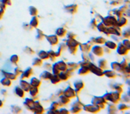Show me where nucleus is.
I'll return each instance as SVG.
<instances>
[{"instance_id":"obj_3","label":"nucleus","mask_w":130,"mask_h":114,"mask_svg":"<svg viewBox=\"0 0 130 114\" xmlns=\"http://www.w3.org/2000/svg\"><path fill=\"white\" fill-rule=\"evenodd\" d=\"M20 85H21V88L22 89L23 91H29V90H30V86L29 83H27L26 81L22 80L21 81V83H20Z\"/></svg>"},{"instance_id":"obj_32","label":"nucleus","mask_w":130,"mask_h":114,"mask_svg":"<svg viewBox=\"0 0 130 114\" xmlns=\"http://www.w3.org/2000/svg\"><path fill=\"white\" fill-rule=\"evenodd\" d=\"M94 41H95L96 43H98V44H103V43L105 42V39H104L103 37H97L96 39H94Z\"/></svg>"},{"instance_id":"obj_40","label":"nucleus","mask_w":130,"mask_h":114,"mask_svg":"<svg viewBox=\"0 0 130 114\" xmlns=\"http://www.w3.org/2000/svg\"><path fill=\"white\" fill-rule=\"evenodd\" d=\"M123 34H124V35H126L125 37H128V36H129V30H126V32H124Z\"/></svg>"},{"instance_id":"obj_18","label":"nucleus","mask_w":130,"mask_h":114,"mask_svg":"<svg viewBox=\"0 0 130 114\" xmlns=\"http://www.w3.org/2000/svg\"><path fill=\"white\" fill-rule=\"evenodd\" d=\"M66 33V30L63 29V28H60L58 30H56V34H57V36H59V37H63L64 35Z\"/></svg>"},{"instance_id":"obj_41","label":"nucleus","mask_w":130,"mask_h":114,"mask_svg":"<svg viewBox=\"0 0 130 114\" xmlns=\"http://www.w3.org/2000/svg\"><path fill=\"white\" fill-rule=\"evenodd\" d=\"M3 14H4V12L1 10V11H0V18H1L2 16H3Z\"/></svg>"},{"instance_id":"obj_31","label":"nucleus","mask_w":130,"mask_h":114,"mask_svg":"<svg viewBox=\"0 0 130 114\" xmlns=\"http://www.w3.org/2000/svg\"><path fill=\"white\" fill-rule=\"evenodd\" d=\"M88 68L87 67H82V69L80 70H79V72L78 73L79 74H85V73H87L88 72Z\"/></svg>"},{"instance_id":"obj_15","label":"nucleus","mask_w":130,"mask_h":114,"mask_svg":"<svg viewBox=\"0 0 130 114\" xmlns=\"http://www.w3.org/2000/svg\"><path fill=\"white\" fill-rule=\"evenodd\" d=\"M34 101H32V100L30 99H26V101H25V105H26L28 108H30V109H31L32 110V108H33L34 106Z\"/></svg>"},{"instance_id":"obj_24","label":"nucleus","mask_w":130,"mask_h":114,"mask_svg":"<svg viewBox=\"0 0 130 114\" xmlns=\"http://www.w3.org/2000/svg\"><path fill=\"white\" fill-rule=\"evenodd\" d=\"M1 83L4 85V86L8 87V86H10V85H11V81H10V79L7 78H4V79H2V80H1Z\"/></svg>"},{"instance_id":"obj_34","label":"nucleus","mask_w":130,"mask_h":114,"mask_svg":"<svg viewBox=\"0 0 130 114\" xmlns=\"http://www.w3.org/2000/svg\"><path fill=\"white\" fill-rule=\"evenodd\" d=\"M106 60H101L100 62H99V66L101 67V68H102V67H103V68H105V67H106Z\"/></svg>"},{"instance_id":"obj_36","label":"nucleus","mask_w":130,"mask_h":114,"mask_svg":"<svg viewBox=\"0 0 130 114\" xmlns=\"http://www.w3.org/2000/svg\"><path fill=\"white\" fill-rule=\"evenodd\" d=\"M30 14L31 15H36L37 14V9L36 8H34V7H30Z\"/></svg>"},{"instance_id":"obj_2","label":"nucleus","mask_w":130,"mask_h":114,"mask_svg":"<svg viewBox=\"0 0 130 114\" xmlns=\"http://www.w3.org/2000/svg\"><path fill=\"white\" fill-rule=\"evenodd\" d=\"M64 96H67L68 98H71V97H74L75 96V91L71 87H68L65 91H64Z\"/></svg>"},{"instance_id":"obj_33","label":"nucleus","mask_w":130,"mask_h":114,"mask_svg":"<svg viewBox=\"0 0 130 114\" xmlns=\"http://www.w3.org/2000/svg\"><path fill=\"white\" fill-rule=\"evenodd\" d=\"M53 71H54V74H58L60 72V70L59 68H58V66H57V64H54V66H53Z\"/></svg>"},{"instance_id":"obj_21","label":"nucleus","mask_w":130,"mask_h":114,"mask_svg":"<svg viewBox=\"0 0 130 114\" xmlns=\"http://www.w3.org/2000/svg\"><path fill=\"white\" fill-rule=\"evenodd\" d=\"M104 73H105V75L109 78H114L116 76L115 72H114L113 70H106Z\"/></svg>"},{"instance_id":"obj_16","label":"nucleus","mask_w":130,"mask_h":114,"mask_svg":"<svg viewBox=\"0 0 130 114\" xmlns=\"http://www.w3.org/2000/svg\"><path fill=\"white\" fill-rule=\"evenodd\" d=\"M56 64H57V66H58L60 70H65L67 69V64H65L63 62H59V63H57Z\"/></svg>"},{"instance_id":"obj_17","label":"nucleus","mask_w":130,"mask_h":114,"mask_svg":"<svg viewBox=\"0 0 130 114\" xmlns=\"http://www.w3.org/2000/svg\"><path fill=\"white\" fill-rule=\"evenodd\" d=\"M50 79H51L53 83H54V84L58 83V82L61 80V78H60V77H59V75H58V74H54V76H52V77H51V78H50Z\"/></svg>"},{"instance_id":"obj_27","label":"nucleus","mask_w":130,"mask_h":114,"mask_svg":"<svg viewBox=\"0 0 130 114\" xmlns=\"http://www.w3.org/2000/svg\"><path fill=\"white\" fill-rule=\"evenodd\" d=\"M80 48H82V51L86 52V51H88V50H89L90 46H89V45L88 44H83V45H80Z\"/></svg>"},{"instance_id":"obj_11","label":"nucleus","mask_w":130,"mask_h":114,"mask_svg":"<svg viewBox=\"0 0 130 114\" xmlns=\"http://www.w3.org/2000/svg\"><path fill=\"white\" fill-rule=\"evenodd\" d=\"M74 86H75L76 90H77V91H79V90L84 87V84H83V82H82L81 80H78V81H76V82H75Z\"/></svg>"},{"instance_id":"obj_23","label":"nucleus","mask_w":130,"mask_h":114,"mask_svg":"<svg viewBox=\"0 0 130 114\" xmlns=\"http://www.w3.org/2000/svg\"><path fill=\"white\" fill-rule=\"evenodd\" d=\"M67 11L70 12L71 14H74L76 10H77V5H71V6H68L67 8Z\"/></svg>"},{"instance_id":"obj_19","label":"nucleus","mask_w":130,"mask_h":114,"mask_svg":"<svg viewBox=\"0 0 130 114\" xmlns=\"http://www.w3.org/2000/svg\"><path fill=\"white\" fill-rule=\"evenodd\" d=\"M15 92H16V95H18L20 97H23V96H24V91L21 87H16Z\"/></svg>"},{"instance_id":"obj_26","label":"nucleus","mask_w":130,"mask_h":114,"mask_svg":"<svg viewBox=\"0 0 130 114\" xmlns=\"http://www.w3.org/2000/svg\"><path fill=\"white\" fill-rule=\"evenodd\" d=\"M30 95H31V96H36L37 93H38L37 88V87H32L31 89L30 88Z\"/></svg>"},{"instance_id":"obj_4","label":"nucleus","mask_w":130,"mask_h":114,"mask_svg":"<svg viewBox=\"0 0 130 114\" xmlns=\"http://www.w3.org/2000/svg\"><path fill=\"white\" fill-rule=\"evenodd\" d=\"M85 110H87V111H91V112H96L99 110V108L98 106H95V105H89V106H85L84 108Z\"/></svg>"},{"instance_id":"obj_9","label":"nucleus","mask_w":130,"mask_h":114,"mask_svg":"<svg viewBox=\"0 0 130 114\" xmlns=\"http://www.w3.org/2000/svg\"><path fill=\"white\" fill-rule=\"evenodd\" d=\"M67 45L70 46V47H76V46L78 45V43L77 41L74 40V38H70L67 42Z\"/></svg>"},{"instance_id":"obj_12","label":"nucleus","mask_w":130,"mask_h":114,"mask_svg":"<svg viewBox=\"0 0 130 114\" xmlns=\"http://www.w3.org/2000/svg\"><path fill=\"white\" fill-rule=\"evenodd\" d=\"M32 74V70L30 69V68H28L25 71H24V73L22 74V78H29Z\"/></svg>"},{"instance_id":"obj_7","label":"nucleus","mask_w":130,"mask_h":114,"mask_svg":"<svg viewBox=\"0 0 130 114\" xmlns=\"http://www.w3.org/2000/svg\"><path fill=\"white\" fill-rule=\"evenodd\" d=\"M105 103V99H104L103 97H96V98H94V103L95 104V105H99V103H101L102 105H103V103Z\"/></svg>"},{"instance_id":"obj_42","label":"nucleus","mask_w":130,"mask_h":114,"mask_svg":"<svg viewBox=\"0 0 130 114\" xmlns=\"http://www.w3.org/2000/svg\"><path fill=\"white\" fill-rule=\"evenodd\" d=\"M3 2H4V3H7V4H10L9 0H3Z\"/></svg>"},{"instance_id":"obj_37","label":"nucleus","mask_w":130,"mask_h":114,"mask_svg":"<svg viewBox=\"0 0 130 114\" xmlns=\"http://www.w3.org/2000/svg\"><path fill=\"white\" fill-rule=\"evenodd\" d=\"M42 62H41L40 59H38V58H36V59H34L33 61V64L34 65H40Z\"/></svg>"},{"instance_id":"obj_35","label":"nucleus","mask_w":130,"mask_h":114,"mask_svg":"<svg viewBox=\"0 0 130 114\" xmlns=\"http://www.w3.org/2000/svg\"><path fill=\"white\" fill-rule=\"evenodd\" d=\"M11 62L13 63H16L18 62V56L17 55H13L11 57Z\"/></svg>"},{"instance_id":"obj_6","label":"nucleus","mask_w":130,"mask_h":114,"mask_svg":"<svg viewBox=\"0 0 130 114\" xmlns=\"http://www.w3.org/2000/svg\"><path fill=\"white\" fill-rule=\"evenodd\" d=\"M47 38V40L49 41V43L52 45H55L58 43V38L56 36H48V37H46Z\"/></svg>"},{"instance_id":"obj_10","label":"nucleus","mask_w":130,"mask_h":114,"mask_svg":"<svg viewBox=\"0 0 130 114\" xmlns=\"http://www.w3.org/2000/svg\"><path fill=\"white\" fill-rule=\"evenodd\" d=\"M30 85H31L32 87H39V85H40V80H38V79H37V78H31V81H30Z\"/></svg>"},{"instance_id":"obj_28","label":"nucleus","mask_w":130,"mask_h":114,"mask_svg":"<svg viewBox=\"0 0 130 114\" xmlns=\"http://www.w3.org/2000/svg\"><path fill=\"white\" fill-rule=\"evenodd\" d=\"M37 24H38V20H37L36 17H34V18L32 19L31 22H30V25L33 26V27H37Z\"/></svg>"},{"instance_id":"obj_29","label":"nucleus","mask_w":130,"mask_h":114,"mask_svg":"<svg viewBox=\"0 0 130 114\" xmlns=\"http://www.w3.org/2000/svg\"><path fill=\"white\" fill-rule=\"evenodd\" d=\"M4 75L6 76L7 78H10V79H14L16 78V75L15 74H12V73H7V72H4Z\"/></svg>"},{"instance_id":"obj_39","label":"nucleus","mask_w":130,"mask_h":114,"mask_svg":"<svg viewBox=\"0 0 130 114\" xmlns=\"http://www.w3.org/2000/svg\"><path fill=\"white\" fill-rule=\"evenodd\" d=\"M123 46H126V47L128 49V48H129V41L125 40L124 42H123Z\"/></svg>"},{"instance_id":"obj_38","label":"nucleus","mask_w":130,"mask_h":114,"mask_svg":"<svg viewBox=\"0 0 130 114\" xmlns=\"http://www.w3.org/2000/svg\"><path fill=\"white\" fill-rule=\"evenodd\" d=\"M97 28L99 29V30H100V31H104V30H105V27H104V24L103 23V22H102V23H100L99 25L97 26Z\"/></svg>"},{"instance_id":"obj_20","label":"nucleus","mask_w":130,"mask_h":114,"mask_svg":"<svg viewBox=\"0 0 130 114\" xmlns=\"http://www.w3.org/2000/svg\"><path fill=\"white\" fill-rule=\"evenodd\" d=\"M38 55H39V57H40L41 59H46V58H48V55H47V53L45 51H40L38 53Z\"/></svg>"},{"instance_id":"obj_13","label":"nucleus","mask_w":130,"mask_h":114,"mask_svg":"<svg viewBox=\"0 0 130 114\" xmlns=\"http://www.w3.org/2000/svg\"><path fill=\"white\" fill-rule=\"evenodd\" d=\"M51 77H52V74L48 71H44L40 76L41 78H45V79H49V78H51Z\"/></svg>"},{"instance_id":"obj_22","label":"nucleus","mask_w":130,"mask_h":114,"mask_svg":"<svg viewBox=\"0 0 130 114\" xmlns=\"http://www.w3.org/2000/svg\"><path fill=\"white\" fill-rule=\"evenodd\" d=\"M126 19L125 18H121V19H119V20H118L117 21V22H116V24L118 26H119V27H121L122 25H124V24H126Z\"/></svg>"},{"instance_id":"obj_1","label":"nucleus","mask_w":130,"mask_h":114,"mask_svg":"<svg viewBox=\"0 0 130 114\" xmlns=\"http://www.w3.org/2000/svg\"><path fill=\"white\" fill-rule=\"evenodd\" d=\"M116 22H117V20H116L115 18H113L112 16H108L106 18H104L103 20V24L108 26L116 25Z\"/></svg>"},{"instance_id":"obj_25","label":"nucleus","mask_w":130,"mask_h":114,"mask_svg":"<svg viewBox=\"0 0 130 114\" xmlns=\"http://www.w3.org/2000/svg\"><path fill=\"white\" fill-rule=\"evenodd\" d=\"M60 103H62V104H65V103H69V98H68L67 96H62L60 98Z\"/></svg>"},{"instance_id":"obj_14","label":"nucleus","mask_w":130,"mask_h":114,"mask_svg":"<svg viewBox=\"0 0 130 114\" xmlns=\"http://www.w3.org/2000/svg\"><path fill=\"white\" fill-rule=\"evenodd\" d=\"M69 73H68V71L66 72V71H64V70H63V72H61V73L59 74V77L61 79H63V80H65V79H67L68 78H69Z\"/></svg>"},{"instance_id":"obj_30","label":"nucleus","mask_w":130,"mask_h":114,"mask_svg":"<svg viewBox=\"0 0 130 114\" xmlns=\"http://www.w3.org/2000/svg\"><path fill=\"white\" fill-rule=\"evenodd\" d=\"M106 46H107L109 48H112V49H114V48H116V44L114 43V42H107L106 43Z\"/></svg>"},{"instance_id":"obj_8","label":"nucleus","mask_w":130,"mask_h":114,"mask_svg":"<svg viewBox=\"0 0 130 114\" xmlns=\"http://www.w3.org/2000/svg\"><path fill=\"white\" fill-rule=\"evenodd\" d=\"M93 53L95 55L101 56V55H103V49H102V48H101L100 46H94V47L93 48Z\"/></svg>"},{"instance_id":"obj_5","label":"nucleus","mask_w":130,"mask_h":114,"mask_svg":"<svg viewBox=\"0 0 130 114\" xmlns=\"http://www.w3.org/2000/svg\"><path fill=\"white\" fill-rule=\"evenodd\" d=\"M126 52H127V48L125 47V46H123V45H119V46H118V53H119V55H125L126 54Z\"/></svg>"},{"instance_id":"obj_43","label":"nucleus","mask_w":130,"mask_h":114,"mask_svg":"<svg viewBox=\"0 0 130 114\" xmlns=\"http://www.w3.org/2000/svg\"><path fill=\"white\" fill-rule=\"evenodd\" d=\"M2 104H3V103H2V101L0 100V106H2Z\"/></svg>"}]
</instances>
